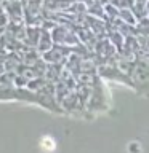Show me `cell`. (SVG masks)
Segmentation results:
<instances>
[{
  "label": "cell",
  "instance_id": "1",
  "mask_svg": "<svg viewBox=\"0 0 149 153\" xmlns=\"http://www.w3.org/2000/svg\"><path fill=\"white\" fill-rule=\"evenodd\" d=\"M40 147H42L43 152L51 153V152H55V148H56V140L51 136H43L40 139Z\"/></svg>",
  "mask_w": 149,
  "mask_h": 153
}]
</instances>
